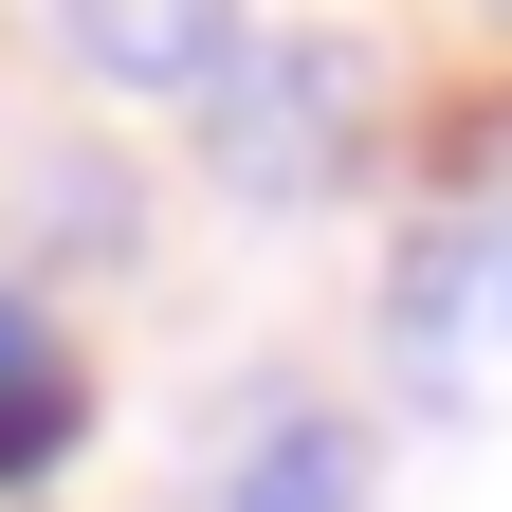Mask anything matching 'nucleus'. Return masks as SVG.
I'll return each mask as SVG.
<instances>
[{
  "mask_svg": "<svg viewBox=\"0 0 512 512\" xmlns=\"http://www.w3.org/2000/svg\"><path fill=\"white\" fill-rule=\"evenodd\" d=\"M366 37H238V74H220V110H202V147H220V183L238 202H311V183H348V147H366Z\"/></svg>",
  "mask_w": 512,
  "mask_h": 512,
  "instance_id": "f257e3e1",
  "label": "nucleus"
},
{
  "mask_svg": "<svg viewBox=\"0 0 512 512\" xmlns=\"http://www.w3.org/2000/svg\"><path fill=\"white\" fill-rule=\"evenodd\" d=\"M384 366H403L421 403H494V384H512V202H458V220L403 238Z\"/></svg>",
  "mask_w": 512,
  "mask_h": 512,
  "instance_id": "f03ea898",
  "label": "nucleus"
},
{
  "mask_svg": "<svg viewBox=\"0 0 512 512\" xmlns=\"http://www.w3.org/2000/svg\"><path fill=\"white\" fill-rule=\"evenodd\" d=\"M202 512H366V439H348L330 403H275V421L202 476Z\"/></svg>",
  "mask_w": 512,
  "mask_h": 512,
  "instance_id": "7ed1b4c3",
  "label": "nucleus"
},
{
  "mask_svg": "<svg viewBox=\"0 0 512 512\" xmlns=\"http://www.w3.org/2000/svg\"><path fill=\"white\" fill-rule=\"evenodd\" d=\"M74 421H92V384H74V348H55V311L0 293V494H37L55 458H74Z\"/></svg>",
  "mask_w": 512,
  "mask_h": 512,
  "instance_id": "20e7f679",
  "label": "nucleus"
},
{
  "mask_svg": "<svg viewBox=\"0 0 512 512\" xmlns=\"http://www.w3.org/2000/svg\"><path fill=\"white\" fill-rule=\"evenodd\" d=\"M238 37H256V19H74L92 74H110V92H165V110H220Z\"/></svg>",
  "mask_w": 512,
  "mask_h": 512,
  "instance_id": "39448f33",
  "label": "nucleus"
}]
</instances>
